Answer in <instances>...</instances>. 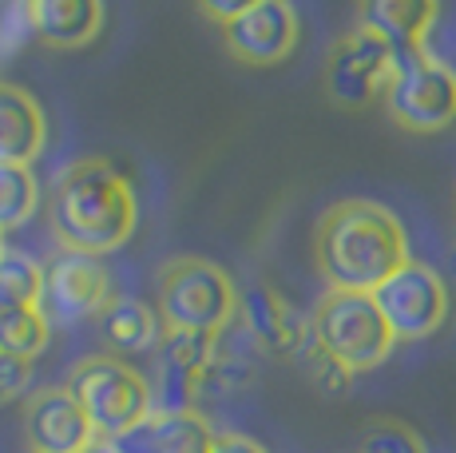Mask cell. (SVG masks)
<instances>
[{
	"label": "cell",
	"mask_w": 456,
	"mask_h": 453,
	"mask_svg": "<svg viewBox=\"0 0 456 453\" xmlns=\"http://www.w3.org/2000/svg\"><path fill=\"white\" fill-rule=\"evenodd\" d=\"M218 32H223V45L234 60H242L250 68H270V64H282L297 48L302 21H297L294 4H286V0H250Z\"/></svg>",
	"instance_id": "10"
},
{
	"label": "cell",
	"mask_w": 456,
	"mask_h": 453,
	"mask_svg": "<svg viewBox=\"0 0 456 453\" xmlns=\"http://www.w3.org/2000/svg\"><path fill=\"white\" fill-rule=\"evenodd\" d=\"M44 144H48V119H44L37 95L20 84L0 80V163L32 168Z\"/></svg>",
	"instance_id": "15"
},
{
	"label": "cell",
	"mask_w": 456,
	"mask_h": 453,
	"mask_svg": "<svg viewBox=\"0 0 456 453\" xmlns=\"http://www.w3.org/2000/svg\"><path fill=\"white\" fill-rule=\"evenodd\" d=\"M0 302L40 307L44 302V267L32 263L20 251H4V255H0Z\"/></svg>",
	"instance_id": "21"
},
{
	"label": "cell",
	"mask_w": 456,
	"mask_h": 453,
	"mask_svg": "<svg viewBox=\"0 0 456 453\" xmlns=\"http://www.w3.org/2000/svg\"><path fill=\"white\" fill-rule=\"evenodd\" d=\"M139 203L127 176L103 155L68 163L52 187V235L68 255H111L131 239Z\"/></svg>",
	"instance_id": "2"
},
{
	"label": "cell",
	"mask_w": 456,
	"mask_h": 453,
	"mask_svg": "<svg viewBox=\"0 0 456 453\" xmlns=\"http://www.w3.org/2000/svg\"><path fill=\"white\" fill-rule=\"evenodd\" d=\"M210 453H266V449H262L254 438H247V433L223 430V433L215 438V449H210Z\"/></svg>",
	"instance_id": "26"
},
{
	"label": "cell",
	"mask_w": 456,
	"mask_h": 453,
	"mask_svg": "<svg viewBox=\"0 0 456 453\" xmlns=\"http://www.w3.org/2000/svg\"><path fill=\"white\" fill-rule=\"evenodd\" d=\"M159 370L151 382V398L159 414H187L203 398L215 394V370L223 358V334H171L163 330Z\"/></svg>",
	"instance_id": "6"
},
{
	"label": "cell",
	"mask_w": 456,
	"mask_h": 453,
	"mask_svg": "<svg viewBox=\"0 0 456 453\" xmlns=\"http://www.w3.org/2000/svg\"><path fill=\"white\" fill-rule=\"evenodd\" d=\"M103 338H108L111 350H159L163 342V318L159 310H151L143 299H119L108 302V310L100 315Z\"/></svg>",
	"instance_id": "18"
},
{
	"label": "cell",
	"mask_w": 456,
	"mask_h": 453,
	"mask_svg": "<svg viewBox=\"0 0 456 453\" xmlns=\"http://www.w3.org/2000/svg\"><path fill=\"white\" fill-rule=\"evenodd\" d=\"M310 334L333 362H341L349 374L377 370L393 354L389 322L373 294L362 291H326L310 310Z\"/></svg>",
	"instance_id": "5"
},
{
	"label": "cell",
	"mask_w": 456,
	"mask_h": 453,
	"mask_svg": "<svg viewBox=\"0 0 456 453\" xmlns=\"http://www.w3.org/2000/svg\"><path fill=\"white\" fill-rule=\"evenodd\" d=\"M436 16H441V8H436L433 0H370V4H362V12H357V24L377 32V37L393 48V64H397V72H401V68L433 56V52L425 48V40H428V29L436 24Z\"/></svg>",
	"instance_id": "13"
},
{
	"label": "cell",
	"mask_w": 456,
	"mask_h": 453,
	"mask_svg": "<svg viewBox=\"0 0 456 453\" xmlns=\"http://www.w3.org/2000/svg\"><path fill=\"white\" fill-rule=\"evenodd\" d=\"M64 386L87 414L95 438L103 441H124L155 409L147 374L124 362L119 354H87L68 370Z\"/></svg>",
	"instance_id": "4"
},
{
	"label": "cell",
	"mask_w": 456,
	"mask_h": 453,
	"mask_svg": "<svg viewBox=\"0 0 456 453\" xmlns=\"http://www.w3.org/2000/svg\"><path fill=\"white\" fill-rule=\"evenodd\" d=\"M385 111L405 132L428 136L456 124V68L436 56L401 68L385 92Z\"/></svg>",
	"instance_id": "9"
},
{
	"label": "cell",
	"mask_w": 456,
	"mask_h": 453,
	"mask_svg": "<svg viewBox=\"0 0 456 453\" xmlns=\"http://www.w3.org/2000/svg\"><path fill=\"white\" fill-rule=\"evenodd\" d=\"M95 441L87 422L68 386H44L24 402V446L28 453H84Z\"/></svg>",
	"instance_id": "12"
},
{
	"label": "cell",
	"mask_w": 456,
	"mask_h": 453,
	"mask_svg": "<svg viewBox=\"0 0 456 453\" xmlns=\"http://www.w3.org/2000/svg\"><path fill=\"white\" fill-rule=\"evenodd\" d=\"M84 453H124V449H119L116 441H103V438H95V441H92V446H87Z\"/></svg>",
	"instance_id": "28"
},
{
	"label": "cell",
	"mask_w": 456,
	"mask_h": 453,
	"mask_svg": "<svg viewBox=\"0 0 456 453\" xmlns=\"http://www.w3.org/2000/svg\"><path fill=\"white\" fill-rule=\"evenodd\" d=\"M242 330L250 334L254 350L262 354H282V358H297V350L310 338V315L294 310L274 286L254 283L242 294V310H239Z\"/></svg>",
	"instance_id": "14"
},
{
	"label": "cell",
	"mask_w": 456,
	"mask_h": 453,
	"mask_svg": "<svg viewBox=\"0 0 456 453\" xmlns=\"http://www.w3.org/2000/svg\"><path fill=\"white\" fill-rule=\"evenodd\" d=\"M32 12H37V40L60 52L92 45L103 29L100 0H37Z\"/></svg>",
	"instance_id": "17"
},
{
	"label": "cell",
	"mask_w": 456,
	"mask_h": 453,
	"mask_svg": "<svg viewBox=\"0 0 456 453\" xmlns=\"http://www.w3.org/2000/svg\"><path fill=\"white\" fill-rule=\"evenodd\" d=\"M28 382H32V362H24V358H16V354L0 350V406L24 398Z\"/></svg>",
	"instance_id": "25"
},
{
	"label": "cell",
	"mask_w": 456,
	"mask_h": 453,
	"mask_svg": "<svg viewBox=\"0 0 456 453\" xmlns=\"http://www.w3.org/2000/svg\"><path fill=\"white\" fill-rule=\"evenodd\" d=\"M4 251H8V247H4V231H0V255H4Z\"/></svg>",
	"instance_id": "29"
},
{
	"label": "cell",
	"mask_w": 456,
	"mask_h": 453,
	"mask_svg": "<svg viewBox=\"0 0 456 453\" xmlns=\"http://www.w3.org/2000/svg\"><path fill=\"white\" fill-rule=\"evenodd\" d=\"M297 358H302L305 374H310V378L318 382V386L326 390V394H346V390H349V382H354V374H349L341 362H333L330 354L318 346V338H314V334L305 338V346H302V350H297Z\"/></svg>",
	"instance_id": "24"
},
{
	"label": "cell",
	"mask_w": 456,
	"mask_h": 453,
	"mask_svg": "<svg viewBox=\"0 0 456 453\" xmlns=\"http://www.w3.org/2000/svg\"><path fill=\"white\" fill-rule=\"evenodd\" d=\"M452 267H456V247H452Z\"/></svg>",
	"instance_id": "30"
},
{
	"label": "cell",
	"mask_w": 456,
	"mask_h": 453,
	"mask_svg": "<svg viewBox=\"0 0 456 453\" xmlns=\"http://www.w3.org/2000/svg\"><path fill=\"white\" fill-rule=\"evenodd\" d=\"M393 72H397L393 48L385 45L377 32L357 24L346 37L333 40L322 80H326V92L338 108L357 111V108H370L373 100H385V92H389V84H393Z\"/></svg>",
	"instance_id": "7"
},
{
	"label": "cell",
	"mask_w": 456,
	"mask_h": 453,
	"mask_svg": "<svg viewBox=\"0 0 456 453\" xmlns=\"http://www.w3.org/2000/svg\"><path fill=\"white\" fill-rule=\"evenodd\" d=\"M40 183L24 163H0V231L24 226L37 215Z\"/></svg>",
	"instance_id": "20"
},
{
	"label": "cell",
	"mask_w": 456,
	"mask_h": 453,
	"mask_svg": "<svg viewBox=\"0 0 456 453\" xmlns=\"http://www.w3.org/2000/svg\"><path fill=\"white\" fill-rule=\"evenodd\" d=\"M37 0H0V64L16 60L28 40H37Z\"/></svg>",
	"instance_id": "22"
},
{
	"label": "cell",
	"mask_w": 456,
	"mask_h": 453,
	"mask_svg": "<svg viewBox=\"0 0 456 453\" xmlns=\"http://www.w3.org/2000/svg\"><path fill=\"white\" fill-rule=\"evenodd\" d=\"M155 310L171 334H223L239 322L242 291L210 259L175 255L155 275Z\"/></svg>",
	"instance_id": "3"
},
{
	"label": "cell",
	"mask_w": 456,
	"mask_h": 453,
	"mask_svg": "<svg viewBox=\"0 0 456 453\" xmlns=\"http://www.w3.org/2000/svg\"><path fill=\"white\" fill-rule=\"evenodd\" d=\"M247 4H250V0H234V4H218V0H203V4H199V12H203L207 21H215L218 29H226V24H231L234 16H239Z\"/></svg>",
	"instance_id": "27"
},
{
	"label": "cell",
	"mask_w": 456,
	"mask_h": 453,
	"mask_svg": "<svg viewBox=\"0 0 456 453\" xmlns=\"http://www.w3.org/2000/svg\"><path fill=\"white\" fill-rule=\"evenodd\" d=\"M218 430L207 422V414L187 409V414H159L151 409L139 430H131L124 441H116L124 453H210Z\"/></svg>",
	"instance_id": "16"
},
{
	"label": "cell",
	"mask_w": 456,
	"mask_h": 453,
	"mask_svg": "<svg viewBox=\"0 0 456 453\" xmlns=\"http://www.w3.org/2000/svg\"><path fill=\"white\" fill-rule=\"evenodd\" d=\"M52 322L40 307H20V302H0V350L32 362L48 350Z\"/></svg>",
	"instance_id": "19"
},
{
	"label": "cell",
	"mask_w": 456,
	"mask_h": 453,
	"mask_svg": "<svg viewBox=\"0 0 456 453\" xmlns=\"http://www.w3.org/2000/svg\"><path fill=\"white\" fill-rule=\"evenodd\" d=\"M409 259L405 226L373 199H341L326 207L314 226V267L330 291L373 294Z\"/></svg>",
	"instance_id": "1"
},
{
	"label": "cell",
	"mask_w": 456,
	"mask_h": 453,
	"mask_svg": "<svg viewBox=\"0 0 456 453\" xmlns=\"http://www.w3.org/2000/svg\"><path fill=\"white\" fill-rule=\"evenodd\" d=\"M357 453H428V446L413 425L381 417V422H373L370 430L362 433V449Z\"/></svg>",
	"instance_id": "23"
},
{
	"label": "cell",
	"mask_w": 456,
	"mask_h": 453,
	"mask_svg": "<svg viewBox=\"0 0 456 453\" xmlns=\"http://www.w3.org/2000/svg\"><path fill=\"white\" fill-rule=\"evenodd\" d=\"M111 294V275L100 259L92 255H60L56 263L44 271V302L40 310L48 322H84L100 318L108 310Z\"/></svg>",
	"instance_id": "11"
},
{
	"label": "cell",
	"mask_w": 456,
	"mask_h": 453,
	"mask_svg": "<svg viewBox=\"0 0 456 453\" xmlns=\"http://www.w3.org/2000/svg\"><path fill=\"white\" fill-rule=\"evenodd\" d=\"M373 299L397 342H420V338L436 334L452 307L444 278L420 259H409L397 275L385 278L373 291Z\"/></svg>",
	"instance_id": "8"
}]
</instances>
